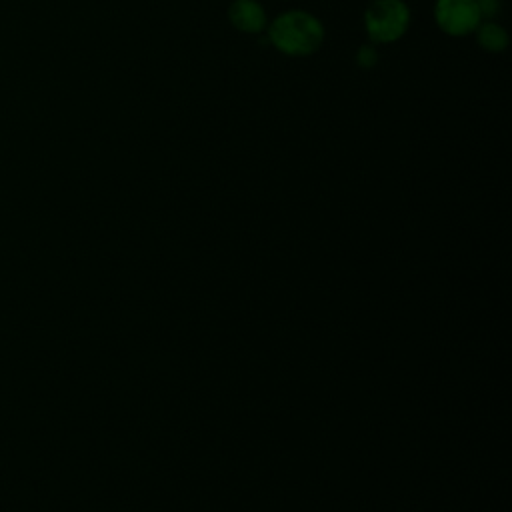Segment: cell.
<instances>
[{"label": "cell", "instance_id": "1", "mask_svg": "<svg viewBox=\"0 0 512 512\" xmlns=\"http://www.w3.org/2000/svg\"><path fill=\"white\" fill-rule=\"evenodd\" d=\"M270 44L286 56L304 58L324 42V24L306 10H286L268 24Z\"/></svg>", "mask_w": 512, "mask_h": 512}, {"label": "cell", "instance_id": "2", "mask_svg": "<svg viewBox=\"0 0 512 512\" xmlns=\"http://www.w3.org/2000/svg\"><path fill=\"white\" fill-rule=\"evenodd\" d=\"M410 26V8L404 0H374L364 10V30L372 44L400 40Z\"/></svg>", "mask_w": 512, "mask_h": 512}, {"label": "cell", "instance_id": "3", "mask_svg": "<svg viewBox=\"0 0 512 512\" xmlns=\"http://www.w3.org/2000/svg\"><path fill=\"white\" fill-rule=\"evenodd\" d=\"M434 20L444 34L454 38L474 34L482 22L476 0H436Z\"/></svg>", "mask_w": 512, "mask_h": 512}, {"label": "cell", "instance_id": "4", "mask_svg": "<svg viewBox=\"0 0 512 512\" xmlns=\"http://www.w3.org/2000/svg\"><path fill=\"white\" fill-rule=\"evenodd\" d=\"M230 24L244 34H262L268 28L266 10L258 0H232L228 6Z\"/></svg>", "mask_w": 512, "mask_h": 512}, {"label": "cell", "instance_id": "5", "mask_svg": "<svg viewBox=\"0 0 512 512\" xmlns=\"http://www.w3.org/2000/svg\"><path fill=\"white\" fill-rule=\"evenodd\" d=\"M476 34V42L478 46L484 50V52H490V54H500L508 48V32L502 24L494 22V20H482L478 24V28L474 30Z\"/></svg>", "mask_w": 512, "mask_h": 512}, {"label": "cell", "instance_id": "6", "mask_svg": "<svg viewBox=\"0 0 512 512\" xmlns=\"http://www.w3.org/2000/svg\"><path fill=\"white\" fill-rule=\"evenodd\" d=\"M380 60V54L376 50V44H362L356 52V64L362 68V70H372Z\"/></svg>", "mask_w": 512, "mask_h": 512}, {"label": "cell", "instance_id": "7", "mask_svg": "<svg viewBox=\"0 0 512 512\" xmlns=\"http://www.w3.org/2000/svg\"><path fill=\"white\" fill-rule=\"evenodd\" d=\"M476 4H478V12H480L482 20H492L502 10V2L500 0H476Z\"/></svg>", "mask_w": 512, "mask_h": 512}]
</instances>
